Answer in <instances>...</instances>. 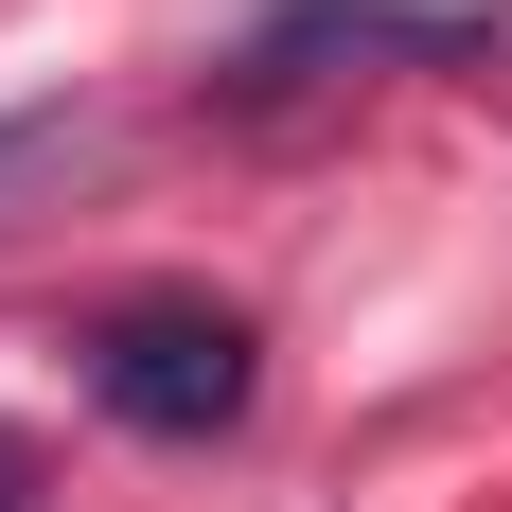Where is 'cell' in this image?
Returning a JSON list of instances; mask_svg holds the SVG:
<instances>
[{
    "label": "cell",
    "instance_id": "6da1fadb",
    "mask_svg": "<svg viewBox=\"0 0 512 512\" xmlns=\"http://www.w3.org/2000/svg\"><path fill=\"white\" fill-rule=\"evenodd\" d=\"M89 407L142 442H230L248 424V318L230 301H106L89 318Z\"/></svg>",
    "mask_w": 512,
    "mask_h": 512
},
{
    "label": "cell",
    "instance_id": "7a4b0ae2",
    "mask_svg": "<svg viewBox=\"0 0 512 512\" xmlns=\"http://www.w3.org/2000/svg\"><path fill=\"white\" fill-rule=\"evenodd\" d=\"M18 495H36V460H18V442H0V512H18Z\"/></svg>",
    "mask_w": 512,
    "mask_h": 512
}]
</instances>
